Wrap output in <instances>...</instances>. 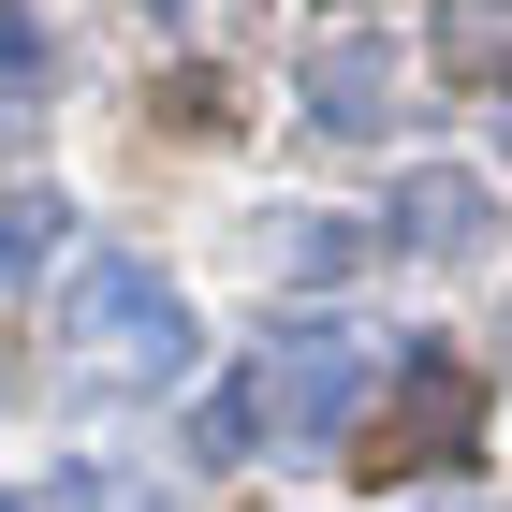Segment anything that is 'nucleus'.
I'll list each match as a JSON object with an SVG mask.
<instances>
[{
    "label": "nucleus",
    "instance_id": "1",
    "mask_svg": "<svg viewBox=\"0 0 512 512\" xmlns=\"http://www.w3.org/2000/svg\"><path fill=\"white\" fill-rule=\"evenodd\" d=\"M59 352H74L88 381H118V395H161V381H191V308H176L161 264L88 249V264L59 278Z\"/></svg>",
    "mask_w": 512,
    "mask_h": 512
},
{
    "label": "nucleus",
    "instance_id": "2",
    "mask_svg": "<svg viewBox=\"0 0 512 512\" xmlns=\"http://www.w3.org/2000/svg\"><path fill=\"white\" fill-rule=\"evenodd\" d=\"M366 410V337L352 322H293L264 352V381H249V439H337Z\"/></svg>",
    "mask_w": 512,
    "mask_h": 512
},
{
    "label": "nucleus",
    "instance_id": "3",
    "mask_svg": "<svg viewBox=\"0 0 512 512\" xmlns=\"http://www.w3.org/2000/svg\"><path fill=\"white\" fill-rule=\"evenodd\" d=\"M469 425H483V381L439 366V352H410V395H395V425H381L366 469H395V454H469Z\"/></svg>",
    "mask_w": 512,
    "mask_h": 512
},
{
    "label": "nucleus",
    "instance_id": "4",
    "mask_svg": "<svg viewBox=\"0 0 512 512\" xmlns=\"http://www.w3.org/2000/svg\"><path fill=\"white\" fill-rule=\"evenodd\" d=\"M483 220H498V205H483V176H439V161H425V176H395V235L425 249V264H469Z\"/></svg>",
    "mask_w": 512,
    "mask_h": 512
},
{
    "label": "nucleus",
    "instance_id": "5",
    "mask_svg": "<svg viewBox=\"0 0 512 512\" xmlns=\"http://www.w3.org/2000/svg\"><path fill=\"white\" fill-rule=\"evenodd\" d=\"M308 118H322V132H381V118H395V59H381L366 30L308 59Z\"/></svg>",
    "mask_w": 512,
    "mask_h": 512
},
{
    "label": "nucleus",
    "instance_id": "6",
    "mask_svg": "<svg viewBox=\"0 0 512 512\" xmlns=\"http://www.w3.org/2000/svg\"><path fill=\"white\" fill-rule=\"evenodd\" d=\"M439 74L454 88H512V0H439Z\"/></svg>",
    "mask_w": 512,
    "mask_h": 512
},
{
    "label": "nucleus",
    "instance_id": "7",
    "mask_svg": "<svg viewBox=\"0 0 512 512\" xmlns=\"http://www.w3.org/2000/svg\"><path fill=\"white\" fill-rule=\"evenodd\" d=\"M352 264H366L352 220H278V278H352Z\"/></svg>",
    "mask_w": 512,
    "mask_h": 512
},
{
    "label": "nucleus",
    "instance_id": "8",
    "mask_svg": "<svg viewBox=\"0 0 512 512\" xmlns=\"http://www.w3.org/2000/svg\"><path fill=\"white\" fill-rule=\"evenodd\" d=\"M44 235H59V205H0V278H30Z\"/></svg>",
    "mask_w": 512,
    "mask_h": 512
},
{
    "label": "nucleus",
    "instance_id": "9",
    "mask_svg": "<svg viewBox=\"0 0 512 512\" xmlns=\"http://www.w3.org/2000/svg\"><path fill=\"white\" fill-rule=\"evenodd\" d=\"M410 512H469V498H410Z\"/></svg>",
    "mask_w": 512,
    "mask_h": 512
}]
</instances>
